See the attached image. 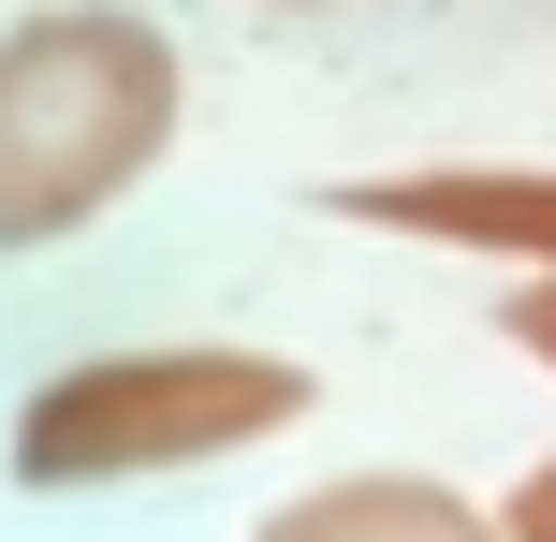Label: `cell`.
Wrapping results in <instances>:
<instances>
[{
	"mask_svg": "<svg viewBox=\"0 0 556 542\" xmlns=\"http://www.w3.org/2000/svg\"><path fill=\"white\" fill-rule=\"evenodd\" d=\"M323 381L293 352H220V338H162V352H74L59 381L15 396V469L29 499H74V484H162V469H205V455H250V440L307 426Z\"/></svg>",
	"mask_w": 556,
	"mask_h": 542,
	"instance_id": "7a4b0ae2",
	"label": "cell"
},
{
	"mask_svg": "<svg viewBox=\"0 0 556 542\" xmlns=\"http://www.w3.org/2000/svg\"><path fill=\"white\" fill-rule=\"evenodd\" d=\"M278 15H307V0H278Z\"/></svg>",
	"mask_w": 556,
	"mask_h": 542,
	"instance_id": "52a82bcc",
	"label": "cell"
},
{
	"mask_svg": "<svg viewBox=\"0 0 556 542\" xmlns=\"http://www.w3.org/2000/svg\"><path fill=\"white\" fill-rule=\"evenodd\" d=\"M352 235L410 250H483V264H556V162H410V176H323Z\"/></svg>",
	"mask_w": 556,
	"mask_h": 542,
	"instance_id": "3957f363",
	"label": "cell"
},
{
	"mask_svg": "<svg viewBox=\"0 0 556 542\" xmlns=\"http://www.w3.org/2000/svg\"><path fill=\"white\" fill-rule=\"evenodd\" d=\"M191 74L176 29L117 15V0H45L0 29V250H59L88 235L132 176H162Z\"/></svg>",
	"mask_w": 556,
	"mask_h": 542,
	"instance_id": "6da1fadb",
	"label": "cell"
},
{
	"mask_svg": "<svg viewBox=\"0 0 556 542\" xmlns=\"http://www.w3.org/2000/svg\"><path fill=\"white\" fill-rule=\"evenodd\" d=\"M498 514H513V542H556V455H542V469H528V484H513V499H498Z\"/></svg>",
	"mask_w": 556,
	"mask_h": 542,
	"instance_id": "8992f818",
	"label": "cell"
},
{
	"mask_svg": "<svg viewBox=\"0 0 556 542\" xmlns=\"http://www.w3.org/2000/svg\"><path fill=\"white\" fill-rule=\"evenodd\" d=\"M250 542H513V514H483V499L425 484V469H352V484L278 499Z\"/></svg>",
	"mask_w": 556,
	"mask_h": 542,
	"instance_id": "277c9868",
	"label": "cell"
},
{
	"mask_svg": "<svg viewBox=\"0 0 556 542\" xmlns=\"http://www.w3.org/2000/svg\"><path fill=\"white\" fill-rule=\"evenodd\" d=\"M513 352L556 381V264H528V293H513Z\"/></svg>",
	"mask_w": 556,
	"mask_h": 542,
	"instance_id": "5b68a950",
	"label": "cell"
}]
</instances>
